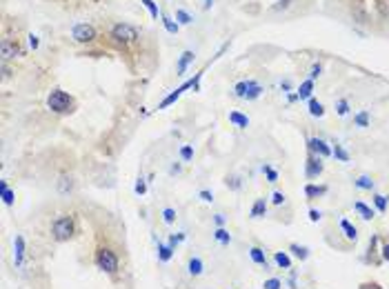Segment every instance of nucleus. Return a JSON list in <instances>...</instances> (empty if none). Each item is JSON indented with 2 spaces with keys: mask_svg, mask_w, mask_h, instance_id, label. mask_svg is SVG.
Instances as JSON below:
<instances>
[{
  "mask_svg": "<svg viewBox=\"0 0 389 289\" xmlns=\"http://www.w3.org/2000/svg\"><path fill=\"white\" fill-rule=\"evenodd\" d=\"M47 107H49V111L58 113V116H67V113L76 111V100H74V96L62 91L60 87H54L49 91V96H47Z\"/></svg>",
  "mask_w": 389,
  "mask_h": 289,
  "instance_id": "nucleus-1",
  "label": "nucleus"
},
{
  "mask_svg": "<svg viewBox=\"0 0 389 289\" xmlns=\"http://www.w3.org/2000/svg\"><path fill=\"white\" fill-rule=\"evenodd\" d=\"M93 262H96V267L102 273H109V276H116L118 269H120V258H118V254L111 247H98Z\"/></svg>",
  "mask_w": 389,
  "mask_h": 289,
  "instance_id": "nucleus-2",
  "label": "nucleus"
},
{
  "mask_svg": "<svg viewBox=\"0 0 389 289\" xmlns=\"http://www.w3.org/2000/svg\"><path fill=\"white\" fill-rule=\"evenodd\" d=\"M76 236V218L74 216H58L51 223V238L56 242H69Z\"/></svg>",
  "mask_w": 389,
  "mask_h": 289,
  "instance_id": "nucleus-3",
  "label": "nucleus"
},
{
  "mask_svg": "<svg viewBox=\"0 0 389 289\" xmlns=\"http://www.w3.org/2000/svg\"><path fill=\"white\" fill-rule=\"evenodd\" d=\"M263 94H265V87L256 80H240L233 85V96L240 98V100L251 102V100H258Z\"/></svg>",
  "mask_w": 389,
  "mask_h": 289,
  "instance_id": "nucleus-4",
  "label": "nucleus"
},
{
  "mask_svg": "<svg viewBox=\"0 0 389 289\" xmlns=\"http://www.w3.org/2000/svg\"><path fill=\"white\" fill-rule=\"evenodd\" d=\"M109 36H111V40H116V43L129 45V43H136L138 40V29L129 23H116L109 29Z\"/></svg>",
  "mask_w": 389,
  "mask_h": 289,
  "instance_id": "nucleus-5",
  "label": "nucleus"
},
{
  "mask_svg": "<svg viewBox=\"0 0 389 289\" xmlns=\"http://www.w3.org/2000/svg\"><path fill=\"white\" fill-rule=\"evenodd\" d=\"M71 38L80 45H89L98 38V32L91 23H78V25H74V29H71Z\"/></svg>",
  "mask_w": 389,
  "mask_h": 289,
  "instance_id": "nucleus-6",
  "label": "nucleus"
},
{
  "mask_svg": "<svg viewBox=\"0 0 389 289\" xmlns=\"http://www.w3.org/2000/svg\"><path fill=\"white\" fill-rule=\"evenodd\" d=\"M307 149H309V154H314V156H320V158L331 156V147L327 144V140H323V138H318V136L307 138Z\"/></svg>",
  "mask_w": 389,
  "mask_h": 289,
  "instance_id": "nucleus-7",
  "label": "nucleus"
},
{
  "mask_svg": "<svg viewBox=\"0 0 389 289\" xmlns=\"http://www.w3.org/2000/svg\"><path fill=\"white\" fill-rule=\"evenodd\" d=\"M323 172H325L323 158H320V156H314V154H309L307 163H305V176H307L309 180H314V178H318Z\"/></svg>",
  "mask_w": 389,
  "mask_h": 289,
  "instance_id": "nucleus-8",
  "label": "nucleus"
},
{
  "mask_svg": "<svg viewBox=\"0 0 389 289\" xmlns=\"http://www.w3.org/2000/svg\"><path fill=\"white\" fill-rule=\"evenodd\" d=\"M25 258H27V242L20 234L14 236V265L18 267H25Z\"/></svg>",
  "mask_w": 389,
  "mask_h": 289,
  "instance_id": "nucleus-9",
  "label": "nucleus"
},
{
  "mask_svg": "<svg viewBox=\"0 0 389 289\" xmlns=\"http://www.w3.org/2000/svg\"><path fill=\"white\" fill-rule=\"evenodd\" d=\"M0 56H3V60H12V58L23 56V49H20V45L16 43V40L5 38L3 43H0Z\"/></svg>",
  "mask_w": 389,
  "mask_h": 289,
  "instance_id": "nucleus-10",
  "label": "nucleus"
},
{
  "mask_svg": "<svg viewBox=\"0 0 389 289\" xmlns=\"http://www.w3.org/2000/svg\"><path fill=\"white\" fill-rule=\"evenodd\" d=\"M76 189V180L71 174H60L58 180H56V192L60 196H69Z\"/></svg>",
  "mask_w": 389,
  "mask_h": 289,
  "instance_id": "nucleus-11",
  "label": "nucleus"
},
{
  "mask_svg": "<svg viewBox=\"0 0 389 289\" xmlns=\"http://www.w3.org/2000/svg\"><path fill=\"white\" fill-rule=\"evenodd\" d=\"M327 192H329V187H327V185H314V183H307V185H305V198H307V200L323 198Z\"/></svg>",
  "mask_w": 389,
  "mask_h": 289,
  "instance_id": "nucleus-12",
  "label": "nucleus"
},
{
  "mask_svg": "<svg viewBox=\"0 0 389 289\" xmlns=\"http://www.w3.org/2000/svg\"><path fill=\"white\" fill-rule=\"evenodd\" d=\"M194 58H196V54L194 51H183V54H180V58H178V63H176V74L178 76H185V71L189 69V65L194 63Z\"/></svg>",
  "mask_w": 389,
  "mask_h": 289,
  "instance_id": "nucleus-13",
  "label": "nucleus"
},
{
  "mask_svg": "<svg viewBox=\"0 0 389 289\" xmlns=\"http://www.w3.org/2000/svg\"><path fill=\"white\" fill-rule=\"evenodd\" d=\"M267 207H269L267 198H256L251 205V209H249V218L258 220V218H263V216H267Z\"/></svg>",
  "mask_w": 389,
  "mask_h": 289,
  "instance_id": "nucleus-14",
  "label": "nucleus"
},
{
  "mask_svg": "<svg viewBox=\"0 0 389 289\" xmlns=\"http://www.w3.org/2000/svg\"><path fill=\"white\" fill-rule=\"evenodd\" d=\"M174 247H169V242H160L156 240V254H158V260L160 262H169L174 258Z\"/></svg>",
  "mask_w": 389,
  "mask_h": 289,
  "instance_id": "nucleus-15",
  "label": "nucleus"
},
{
  "mask_svg": "<svg viewBox=\"0 0 389 289\" xmlns=\"http://www.w3.org/2000/svg\"><path fill=\"white\" fill-rule=\"evenodd\" d=\"M249 258H251L258 267L269 269V260H267V256H265V249H261V247H249Z\"/></svg>",
  "mask_w": 389,
  "mask_h": 289,
  "instance_id": "nucleus-16",
  "label": "nucleus"
},
{
  "mask_svg": "<svg viewBox=\"0 0 389 289\" xmlns=\"http://www.w3.org/2000/svg\"><path fill=\"white\" fill-rule=\"evenodd\" d=\"M274 265L278 267V269H292V256H289V251H274Z\"/></svg>",
  "mask_w": 389,
  "mask_h": 289,
  "instance_id": "nucleus-17",
  "label": "nucleus"
},
{
  "mask_svg": "<svg viewBox=\"0 0 389 289\" xmlns=\"http://www.w3.org/2000/svg\"><path fill=\"white\" fill-rule=\"evenodd\" d=\"M296 94H298V100H309V98H314V80L307 78L300 82V87L296 89Z\"/></svg>",
  "mask_w": 389,
  "mask_h": 289,
  "instance_id": "nucleus-18",
  "label": "nucleus"
},
{
  "mask_svg": "<svg viewBox=\"0 0 389 289\" xmlns=\"http://www.w3.org/2000/svg\"><path fill=\"white\" fill-rule=\"evenodd\" d=\"M0 196H3V203L7 205V207H12L16 203V189L9 187L7 180H0Z\"/></svg>",
  "mask_w": 389,
  "mask_h": 289,
  "instance_id": "nucleus-19",
  "label": "nucleus"
},
{
  "mask_svg": "<svg viewBox=\"0 0 389 289\" xmlns=\"http://www.w3.org/2000/svg\"><path fill=\"white\" fill-rule=\"evenodd\" d=\"M187 271H189V276H194V278H198L202 271H205V262L200 260L198 256H191L189 260H187Z\"/></svg>",
  "mask_w": 389,
  "mask_h": 289,
  "instance_id": "nucleus-20",
  "label": "nucleus"
},
{
  "mask_svg": "<svg viewBox=\"0 0 389 289\" xmlns=\"http://www.w3.org/2000/svg\"><path fill=\"white\" fill-rule=\"evenodd\" d=\"M229 122L233 127H238V129H247L249 127V116L247 113H242V111H229Z\"/></svg>",
  "mask_w": 389,
  "mask_h": 289,
  "instance_id": "nucleus-21",
  "label": "nucleus"
},
{
  "mask_svg": "<svg viewBox=\"0 0 389 289\" xmlns=\"http://www.w3.org/2000/svg\"><path fill=\"white\" fill-rule=\"evenodd\" d=\"M307 109L311 118H323L325 116V105L318 100V98H309L307 100Z\"/></svg>",
  "mask_w": 389,
  "mask_h": 289,
  "instance_id": "nucleus-22",
  "label": "nucleus"
},
{
  "mask_svg": "<svg viewBox=\"0 0 389 289\" xmlns=\"http://www.w3.org/2000/svg\"><path fill=\"white\" fill-rule=\"evenodd\" d=\"M354 187L360 189V192H371V189L376 187V183H373L371 176H367V174H360V176L354 180Z\"/></svg>",
  "mask_w": 389,
  "mask_h": 289,
  "instance_id": "nucleus-23",
  "label": "nucleus"
},
{
  "mask_svg": "<svg viewBox=\"0 0 389 289\" xmlns=\"http://www.w3.org/2000/svg\"><path fill=\"white\" fill-rule=\"evenodd\" d=\"M354 211L360 216L362 220H373V214H376V211H373L369 205L362 203V200H356V203H354Z\"/></svg>",
  "mask_w": 389,
  "mask_h": 289,
  "instance_id": "nucleus-24",
  "label": "nucleus"
},
{
  "mask_svg": "<svg viewBox=\"0 0 389 289\" xmlns=\"http://www.w3.org/2000/svg\"><path fill=\"white\" fill-rule=\"evenodd\" d=\"M287 251H289V254H292L294 258H298L300 262H303V260H307V258H309V247H305V245H298V242H292Z\"/></svg>",
  "mask_w": 389,
  "mask_h": 289,
  "instance_id": "nucleus-25",
  "label": "nucleus"
},
{
  "mask_svg": "<svg viewBox=\"0 0 389 289\" xmlns=\"http://www.w3.org/2000/svg\"><path fill=\"white\" fill-rule=\"evenodd\" d=\"M340 231L345 234V238H347V240H354V242L358 240V229H356V227L351 225L347 218H342V220H340Z\"/></svg>",
  "mask_w": 389,
  "mask_h": 289,
  "instance_id": "nucleus-26",
  "label": "nucleus"
},
{
  "mask_svg": "<svg viewBox=\"0 0 389 289\" xmlns=\"http://www.w3.org/2000/svg\"><path fill=\"white\" fill-rule=\"evenodd\" d=\"M331 156H334L338 163H349V152L338 142H334V147H331Z\"/></svg>",
  "mask_w": 389,
  "mask_h": 289,
  "instance_id": "nucleus-27",
  "label": "nucleus"
},
{
  "mask_svg": "<svg viewBox=\"0 0 389 289\" xmlns=\"http://www.w3.org/2000/svg\"><path fill=\"white\" fill-rule=\"evenodd\" d=\"M214 238L220 242L222 247H227V245L231 242V234L225 229V227H216V229H214Z\"/></svg>",
  "mask_w": 389,
  "mask_h": 289,
  "instance_id": "nucleus-28",
  "label": "nucleus"
},
{
  "mask_svg": "<svg viewBox=\"0 0 389 289\" xmlns=\"http://www.w3.org/2000/svg\"><path fill=\"white\" fill-rule=\"evenodd\" d=\"M373 207H376L378 211H380V214H385L387 211V207H389V198L387 196H382V194H373Z\"/></svg>",
  "mask_w": 389,
  "mask_h": 289,
  "instance_id": "nucleus-29",
  "label": "nucleus"
},
{
  "mask_svg": "<svg viewBox=\"0 0 389 289\" xmlns=\"http://www.w3.org/2000/svg\"><path fill=\"white\" fill-rule=\"evenodd\" d=\"M160 18H163V25H165V29H167L169 34H178V29H180V25L176 23L171 16H167V14H160Z\"/></svg>",
  "mask_w": 389,
  "mask_h": 289,
  "instance_id": "nucleus-30",
  "label": "nucleus"
},
{
  "mask_svg": "<svg viewBox=\"0 0 389 289\" xmlns=\"http://www.w3.org/2000/svg\"><path fill=\"white\" fill-rule=\"evenodd\" d=\"M354 125L356 127H360V129H365V127H369V111H358L356 116H354Z\"/></svg>",
  "mask_w": 389,
  "mask_h": 289,
  "instance_id": "nucleus-31",
  "label": "nucleus"
},
{
  "mask_svg": "<svg viewBox=\"0 0 389 289\" xmlns=\"http://www.w3.org/2000/svg\"><path fill=\"white\" fill-rule=\"evenodd\" d=\"M263 174H265V178H267V183H278V172L269 163L263 165Z\"/></svg>",
  "mask_w": 389,
  "mask_h": 289,
  "instance_id": "nucleus-32",
  "label": "nucleus"
},
{
  "mask_svg": "<svg viewBox=\"0 0 389 289\" xmlns=\"http://www.w3.org/2000/svg\"><path fill=\"white\" fill-rule=\"evenodd\" d=\"M176 23H178V25H191V23H194V16L187 14L185 9H176Z\"/></svg>",
  "mask_w": 389,
  "mask_h": 289,
  "instance_id": "nucleus-33",
  "label": "nucleus"
},
{
  "mask_svg": "<svg viewBox=\"0 0 389 289\" xmlns=\"http://www.w3.org/2000/svg\"><path fill=\"white\" fill-rule=\"evenodd\" d=\"M349 111H351L349 100H347V98H340V100L336 102V113H338V116H347Z\"/></svg>",
  "mask_w": 389,
  "mask_h": 289,
  "instance_id": "nucleus-34",
  "label": "nucleus"
},
{
  "mask_svg": "<svg viewBox=\"0 0 389 289\" xmlns=\"http://www.w3.org/2000/svg\"><path fill=\"white\" fill-rule=\"evenodd\" d=\"M180 161L183 163L194 161V147H191V144H183V147H180Z\"/></svg>",
  "mask_w": 389,
  "mask_h": 289,
  "instance_id": "nucleus-35",
  "label": "nucleus"
},
{
  "mask_svg": "<svg viewBox=\"0 0 389 289\" xmlns=\"http://www.w3.org/2000/svg\"><path fill=\"white\" fill-rule=\"evenodd\" d=\"M225 185L231 189V192H238V189L242 187V178L240 176H227L225 178Z\"/></svg>",
  "mask_w": 389,
  "mask_h": 289,
  "instance_id": "nucleus-36",
  "label": "nucleus"
},
{
  "mask_svg": "<svg viewBox=\"0 0 389 289\" xmlns=\"http://www.w3.org/2000/svg\"><path fill=\"white\" fill-rule=\"evenodd\" d=\"M187 240V234H185V231H178V234H169V247H174V249H176V247H178L180 245V242H185Z\"/></svg>",
  "mask_w": 389,
  "mask_h": 289,
  "instance_id": "nucleus-37",
  "label": "nucleus"
},
{
  "mask_svg": "<svg viewBox=\"0 0 389 289\" xmlns=\"http://www.w3.org/2000/svg\"><path fill=\"white\" fill-rule=\"evenodd\" d=\"M147 183H149V180H145L143 176H140L136 180V185H134V194H136V196H145V194H147Z\"/></svg>",
  "mask_w": 389,
  "mask_h": 289,
  "instance_id": "nucleus-38",
  "label": "nucleus"
},
{
  "mask_svg": "<svg viewBox=\"0 0 389 289\" xmlns=\"http://www.w3.org/2000/svg\"><path fill=\"white\" fill-rule=\"evenodd\" d=\"M140 3L145 5V7H147V12H149V16H152L154 20L160 16V12H158V5L154 3V0H140Z\"/></svg>",
  "mask_w": 389,
  "mask_h": 289,
  "instance_id": "nucleus-39",
  "label": "nucleus"
},
{
  "mask_svg": "<svg viewBox=\"0 0 389 289\" xmlns=\"http://www.w3.org/2000/svg\"><path fill=\"white\" fill-rule=\"evenodd\" d=\"M163 220H165V225H174L176 223V209L174 207H165L163 209Z\"/></svg>",
  "mask_w": 389,
  "mask_h": 289,
  "instance_id": "nucleus-40",
  "label": "nucleus"
},
{
  "mask_svg": "<svg viewBox=\"0 0 389 289\" xmlns=\"http://www.w3.org/2000/svg\"><path fill=\"white\" fill-rule=\"evenodd\" d=\"M263 289H283V280L280 278H267L263 282Z\"/></svg>",
  "mask_w": 389,
  "mask_h": 289,
  "instance_id": "nucleus-41",
  "label": "nucleus"
},
{
  "mask_svg": "<svg viewBox=\"0 0 389 289\" xmlns=\"http://www.w3.org/2000/svg\"><path fill=\"white\" fill-rule=\"evenodd\" d=\"M354 20L356 23H360V25H365V23H369V16H367V12L365 9H354Z\"/></svg>",
  "mask_w": 389,
  "mask_h": 289,
  "instance_id": "nucleus-42",
  "label": "nucleus"
},
{
  "mask_svg": "<svg viewBox=\"0 0 389 289\" xmlns=\"http://www.w3.org/2000/svg\"><path fill=\"white\" fill-rule=\"evenodd\" d=\"M320 76H323V65L314 63V65H311V69H309V78L316 80V78H320Z\"/></svg>",
  "mask_w": 389,
  "mask_h": 289,
  "instance_id": "nucleus-43",
  "label": "nucleus"
},
{
  "mask_svg": "<svg viewBox=\"0 0 389 289\" xmlns=\"http://www.w3.org/2000/svg\"><path fill=\"white\" fill-rule=\"evenodd\" d=\"M198 198L202 200V203H214V194H211L209 189H200V192H198Z\"/></svg>",
  "mask_w": 389,
  "mask_h": 289,
  "instance_id": "nucleus-44",
  "label": "nucleus"
},
{
  "mask_svg": "<svg viewBox=\"0 0 389 289\" xmlns=\"http://www.w3.org/2000/svg\"><path fill=\"white\" fill-rule=\"evenodd\" d=\"M285 200H287V196H285L283 192H274V194H272V203H274V205H283Z\"/></svg>",
  "mask_w": 389,
  "mask_h": 289,
  "instance_id": "nucleus-45",
  "label": "nucleus"
},
{
  "mask_svg": "<svg viewBox=\"0 0 389 289\" xmlns=\"http://www.w3.org/2000/svg\"><path fill=\"white\" fill-rule=\"evenodd\" d=\"M289 289H298V278H296V271L289 269V280H287Z\"/></svg>",
  "mask_w": 389,
  "mask_h": 289,
  "instance_id": "nucleus-46",
  "label": "nucleus"
},
{
  "mask_svg": "<svg viewBox=\"0 0 389 289\" xmlns=\"http://www.w3.org/2000/svg\"><path fill=\"white\" fill-rule=\"evenodd\" d=\"M29 47L31 49H38L40 47V38L36 34H29Z\"/></svg>",
  "mask_w": 389,
  "mask_h": 289,
  "instance_id": "nucleus-47",
  "label": "nucleus"
},
{
  "mask_svg": "<svg viewBox=\"0 0 389 289\" xmlns=\"http://www.w3.org/2000/svg\"><path fill=\"white\" fill-rule=\"evenodd\" d=\"M225 223H227L225 214H214V225L216 227H225Z\"/></svg>",
  "mask_w": 389,
  "mask_h": 289,
  "instance_id": "nucleus-48",
  "label": "nucleus"
},
{
  "mask_svg": "<svg viewBox=\"0 0 389 289\" xmlns=\"http://www.w3.org/2000/svg\"><path fill=\"white\" fill-rule=\"evenodd\" d=\"M180 172H183V165H180V163H174L169 167V176H178Z\"/></svg>",
  "mask_w": 389,
  "mask_h": 289,
  "instance_id": "nucleus-49",
  "label": "nucleus"
},
{
  "mask_svg": "<svg viewBox=\"0 0 389 289\" xmlns=\"http://www.w3.org/2000/svg\"><path fill=\"white\" fill-rule=\"evenodd\" d=\"M289 5H292V0H278V5H274V12H280V9H287Z\"/></svg>",
  "mask_w": 389,
  "mask_h": 289,
  "instance_id": "nucleus-50",
  "label": "nucleus"
},
{
  "mask_svg": "<svg viewBox=\"0 0 389 289\" xmlns=\"http://www.w3.org/2000/svg\"><path fill=\"white\" fill-rule=\"evenodd\" d=\"M320 218H323V214H320L318 209H309V220L311 223H318Z\"/></svg>",
  "mask_w": 389,
  "mask_h": 289,
  "instance_id": "nucleus-51",
  "label": "nucleus"
},
{
  "mask_svg": "<svg viewBox=\"0 0 389 289\" xmlns=\"http://www.w3.org/2000/svg\"><path fill=\"white\" fill-rule=\"evenodd\" d=\"M380 258H382V260H387V262H389V242H385V245L380 247Z\"/></svg>",
  "mask_w": 389,
  "mask_h": 289,
  "instance_id": "nucleus-52",
  "label": "nucleus"
},
{
  "mask_svg": "<svg viewBox=\"0 0 389 289\" xmlns=\"http://www.w3.org/2000/svg\"><path fill=\"white\" fill-rule=\"evenodd\" d=\"M280 89H283V94H289L292 91V80H283L280 82Z\"/></svg>",
  "mask_w": 389,
  "mask_h": 289,
  "instance_id": "nucleus-53",
  "label": "nucleus"
},
{
  "mask_svg": "<svg viewBox=\"0 0 389 289\" xmlns=\"http://www.w3.org/2000/svg\"><path fill=\"white\" fill-rule=\"evenodd\" d=\"M360 289H382V287L378 285V282H362Z\"/></svg>",
  "mask_w": 389,
  "mask_h": 289,
  "instance_id": "nucleus-54",
  "label": "nucleus"
},
{
  "mask_svg": "<svg viewBox=\"0 0 389 289\" xmlns=\"http://www.w3.org/2000/svg\"><path fill=\"white\" fill-rule=\"evenodd\" d=\"M287 100H289V102H296V100H298V94H292V91H289V94H287Z\"/></svg>",
  "mask_w": 389,
  "mask_h": 289,
  "instance_id": "nucleus-55",
  "label": "nucleus"
},
{
  "mask_svg": "<svg viewBox=\"0 0 389 289\" xmlns=\"http://www.w3.org/2000/svg\"><path fill=\"white\" fill-rule=\"evenodd\" d=\"M211 5H214V0H205V9H211Z\"/></svg>",
  "mask_w": 389,
  "mask_h": 289,
  "instance_id": "nucleus-56",
  "label": "nucleus"
},
{
  "mask_svg": "<svg viewBox=\"0 0 389 289\" xmlns=\"http://www.w3.org/2000/svg\"><path fill=\"white\" fill-rule=\"evenodd\" d=\"M356 3H358V5H360V3H362V0H356Z\"/></svg>",
  "mask_w": 389,
  "mask_h": 289,
  "instance_id": "nucleus-57",
  "label": "nucleus"
}]
</instances>
